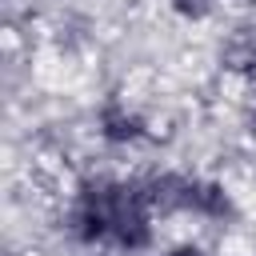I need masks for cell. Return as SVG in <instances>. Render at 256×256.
<instances>
[{
    "label": "cell",
    "instance_id": "1",
    "mask_svg": "<svg viewBox=\"0 0 256 256\" xmlns=\"http://www.w3.org/2000/svg\"><path fill=\"white\" fill-rule=\"evenodd\" d=\"M156 212L144 196L140 176L84 172L64 200L60 228L84 252L144 256L156 244Z\"/></svg>",
    "mask_w": 256,
    "mask_h": 256
},
{
    "label": "cell",
    "instance_id": "2",
    "mask_svg": "<svg viewBox=\"0 0 256 256\" xmlns=\"http://www.w3.org/2000/svg\"><path fill=\"white\" fill-rule=\"evenodd\" d=\"M140 184H144V196H148L156 220H200V224L228 228L240 216L232 188L212 176H200V172L152 168L140 176Z\"/></svg>",
    "mask_w": 256,
    "mask_h": 256
},
{
    "label": "cell",
    "instance_id": "3",
    "mask_svg": "<svg viewBox=\"0 0 256 256\" xmlns=\"http://www.w3.org/2000/svg\"><path fill=\"white\" fill-rule=\"evenodd\" d=\"M92 132H96V140H100L104 148H112V152H132V148H140V144L152 136V124H148V116H144L140 104H132V100L120 96V92H108V96L96 104V112H92Z\"/></svg>",
    "mask_w": 256,
    "mask_h": 256
},
{
    "label": "cell",
    "instance_id": "4",
    "mask_svg": "<svg viewBox=\"0 0 256 256\" xmlns=\"http://www.w3.org/2000/svg\"><path fill=\"white\" fill-rule=\"evenodd\" d=\"M216 60L228 76L244 80V84H256V16L232 24L216 48Z\"/></svg>",
    "mask_w": 256,
    "mask_h": 256
},
{
    "label": "cell",
    "instance_id": "5",
    "mask_svg": "<svg viewBox=\"0 0 256 256\" xmlns=\"http://www.w3.org/2000/svg\"><path fill=\"white\" fill-rule=\"evenodd\" d=\"M216 4L220 0H168V12L184 24H204L216 16Z\"/></svg>",
    "mask_w": 256,
    "mask_h": 256
},
{
    "label": "cell",
    "instance_id": "6",
    "mask_svg": "<svg viewBox=\"0 0 256 256\" xmlns=\"http://www.w3.org/2000/svg\"><path fill=\"white\" fill-rule=\"evenodd\" d=\"M244 136L256 144V84H248V96H244Z\"/></svg>",
    "mask_w": 256,
    "mask_h": 256
},
{
    "label": "cell",
    "instance_id": "7",
    "mask_svg": "<svg viewBox=\"0 0 256 256\" xmlns=\"http://www.w3.org/2000/svg\"><path fill=\"white\" fill-rule=\"evenodd\" d=\"M160 256H212V248H204L200 240H176V244H168Z\"/></svg>",
    "mask_w": 256,
    "mask_h": 256
}]
</instances>
